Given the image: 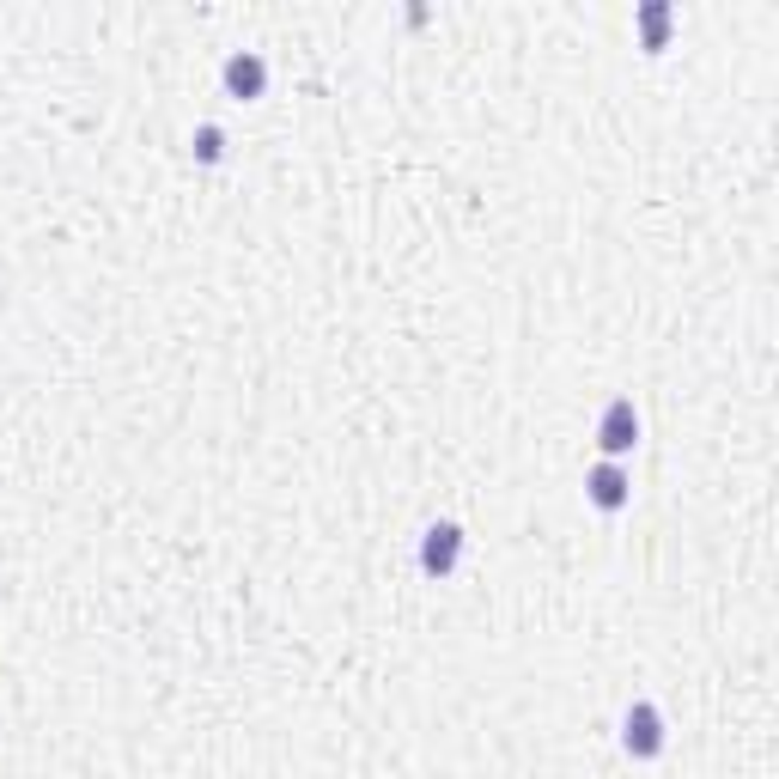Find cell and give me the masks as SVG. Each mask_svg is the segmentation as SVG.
<instances>
[{"mask_svg": "<svg viewBox=\"0 0 779 779\" xmlns=\"http://www.w3.org/2000/svg\"><path fill=\"white\" fill-rule=\"evenodd\" d=\"M597 439H603V451H609V457H621L633 439H640V414H633V402H609V414H603Z\"/></svg>", "mask_w": 779, "mask_h": 779, "instance_id": "6da1fadb", "label": "cell"}, {"mask_svg": "<svg viewBox=\"0 0 779 779\" xmlns=\"http://www.w3.org/2000/svg\"><path fill=\"white\" fill-rule=\"evenodd\" d=\"M627 749L633 755H658L664 749V725H658L652 706H633V713H627Z\"/></svg>", "mask_w": 779, "mask_h": 779, "instance_id": "7a4b0ae2", "label": "cell"}, {"mask_svg": "<svg viewBox=\"0 0 779 779\" xmlns=\"http://www.w3.org/2000/svg\"><path fill=\"white\" fill-rule=\"evenodd\" d=\"M262 80H268L262 55H232V61H226V86H232L238 98H256V92H262Z\"/></svg>", "mask_w": 779, "mask_h": 779, "instance_id": "3957f363", "label": "cell"}, {"mask_svg": "<svg viewBox=\"0 0 779 779\" xmlns=\"http://www.w3.org/2000/svg\"><path fill=\"white\" fill-rule=\"evenodd\" d=\"M591 500H597L603 512H615V506L627 500V475H621L615 463H597V469H591Z\"/></svg>", "mask_w": 779, "mask_h": 779, "instance_id": "277c9868", "label": "cell"}, {"mask_svg": "<svg viewBox=\"0 0 779 779\" xmlns=\"http://www.w3.org/2000/svg\"><path fill=\"white\" fill-rule=\"evenodd\" d=\"M420 560H427L433 573H451V566H457V524L427 530V548H420Z\"/></svg>", "mask_w": 779, "mask_h": 779, "instance_id": "5b68a950", "label": "cell"}, {"mask_svg": "<svg viewBox=\"0 0 779 779\" xmlns=\"http://www.w3.org/2000/svg\"><path fill=\"white\" fill-rule=\"evenodd\" d=\"M195 153H201V159H220V128H201V134H195Z\"/></svg>", "mask_w": 779, "mask_h": 779, "instance_id": "8992f818", "label": "cell"}]
</instances>
